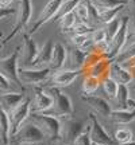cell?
<instances>
[{"label": "cell", "instance_id": "cell-38", "mask_svg": "<svg viewBox=\"0 0 135 145\" xmlns=\"http://www.w3.org/2000/svg\"><path fill=\"white\" fill-rule=\"evenodd\" d=\"M89 36H91L92 42L95 43V46L105 42V35H104V30H103V28H95L93 31H92V34H91Z\"/></svg>", "mask_w": 135, "mask_h": 145}, {"label": "cell", "instance_id": "cell-1", "mask_svg": "<svg viewBox=\"0 0 135 145\" xmlns=\"http://www.w3.org/2000/svg\"><path fill=\"white\" fill-rule=\"evenodd\" d=\"M42 88L46 90V93L53 98L52 106L42 112L43 114L52 116L56 118H61V117H68V116H73L74 108H73V102L70 97L68 94H64L58 88H53V86H46L43 85Z\"/></svg>", "mask_w": 135, "mask_h": 145}, {"label": "cell", "instance_id": "cell-41", "mask_svg": "<svg viewBox=\"0 0 135 145\" xmlns=\"http://www.w3.org/2000/svg\"><path fill=\"white\" fill-rule=\"evenodd\" d=\"M14 14H16L15 8H10V7L8 8H0V20L10 15H14Z\"/></svg>", "mask_w": 135, "mask_h": 145}, {"label": "cell", "instance_id": "cell-37", "mask_svg": "<svg viewBox=\"0 0 135 145\" xmlns=\"http://www.w3.org/2000/svg\"><path fill=\"white\" fill-rule=\"evenodd\" d=\"M95 28L93 27L88 26V24H85V23H81V22H77L74 27L72 28L73 34H76V35H89V34H92Z\"/></svg>", "mask_w": 135, "mask_h": 145}, {"label": "cell", "instance_id": "cell-10", "mask_svg": "<svg viewBox=\"0 0 135 145\" xmlns=\"http://www.w3.org/2000/svg\"><path fill=\"white\" fill-rule=\"evenodd\" d=\"M84 74V70H68V69H61L50 74V77L43 85L46 86H53V88H66L70 86L78 77ZM42 85V86H43Z\"/></svg>", "mask_w": 135, "mask_h": 145}, {"label": "cell", "instance_id": "cell-44", "mask_svg": "<svg viewBox=\"0 0 135 145\" xmlns=\"http://www.w3.org/2000/svg\"><path fill=\"white\" fill-rule=\"evenodd\" d=\"M14 0H0V8H8Z\"/></svg>", "mask_w": 135, "mask_h": 145}, {"label": "cell", "instance_id": "cell-9", "mask_svg": "<svg viewBox=\"0 0 135 145\" xmlns=\"http://www.w3.org/2000/svg\"><path fill=\"white\" fill-rule=\"evenodd\" d=\"M52 74V70L46 69H18V78L22 85H31V86H42L46 82Z\"/></svg>", "mask_w": 135, "mask_h": 145}, {"label": "cell", "instance_id": "cell-42", "mask_svg": "<svg viewBox=\"0 0 135 145\" xmlns=\"http://www.w3.org/2000/svg\"><path fill=\"white\" fill-rule=\"evenodd\" d=\"M130 70V74H131V82H130V85H128V89H134L135 88V67H131V69H128Z\"/></svg>", "mask_w": 135, "mask_h": 145}, {"label": "cell", "instance_id": "cell-47", "mask_svg": "<svg viewBox=\"0 0 135 145\" xmlns=\"http://www.w3.org/2000/svg\"><path fill=\"white\" fill-rule=\"evenodd\" d=\"M118 145H135V140L130 141V142H126V144H118Z\"/></svg>", "mask_w": 135, "mask_h": 145}, {"label": "cell", "instance_id": "cell-35", "mask_svg": "<svg viewBox=\"0 0 135 145\" xmlns=\"http://www.w3.org/2000/svg\"><path fill=\"white\" fill-rule=\"evenodd\" d=\"M0 93H24V91L0 74Z\"/></svg>", "mask_w": 135, "mask_h": 145}, {"label": "cell", "instance_id": "cell-32", "mask_svg": "<svg viewBox=\"0 0 135 145\" xmlns=\"http://www.w3.org/2000/svg\"><path fill=\"white\" fill-rule=\"evenodd\" d=\"M126 5H118V7H114V8H111V10H104V11H99V16H100V22L105 24V23H108V22L114 20L116 16L119 15V12L123 8H124Z\"/></svg>", "mask_w": 135, "mask_h": 145}, {"label": "cell", "instance_id": "cell-29", "mask_svg": "<svg viewBox=\"0 0 135 145\" xmlns=\"http://www.w3.org/2000/svg\"><path fill=\"white\" fill-rule=\"evenodd\" d=\"M116 144H126L134 140V133L130 128H119L115 130V135L112 136Z\"/></svg>", "mask_w": 135, "mask_h": 145}, {"label": "cell", "instance_id": "cell-8", "mask_svg": "<svg viewBox=\"0 0 135 145\" xmlns=\"http://www.w3.org/2000/svg\"><path fill=\"white\" fill-rule=\"evenodd\" d=\"M128 16H122L120 20V27L118 32L115 34L112 40L108 43V48L105 52V58L109 61H114L115 58L120 54V51L124 48L126 43H127V26H128Z\"/></svg>", "mask_w": 135, "mask_h": 145}, {"label": "cell", "instance_id": "cell-6", "mask_svg": "<svg viewBox=\"0 0 135 145\" xmlns=\"http://www.w3.org/2000/svg\"><path fill=\"white\" fill-rule=\"evenodd\" d=\"M60 120V142L64 145H70L77 137L87 125L84 122L76 121L73 118V116H68V117H61Z\"/></svg>", "mask_w": 135, "mask_h": 145}, {"label": "cell", "instance_id": "cell-43", "mask_svg": "<svg viewBox=\"0 0 135 145\" xmlns=\"http://www.w3.org/2000/svg\"><path fill=\"white\" fill-rule=\"evenodd\" d=\"M122 66L126 69H131V67H135V57L130 58L128 61H126L124 63H122Z\"/></svg>", "mask_w": 135, "mask_h": 145}, {"label": "cell", "instance_id": "cell-2", "mask_svg": "<svg viewBox=\"0 0 135 145\" xmlns=\"http://www.w3.org/2000/svg\"><path fill=\"white\" fill-rule=\"evenodd\" d=\"M27 121H30L41 130V133L45 136V138L50 141L60 140V120L52 116L43 113H32L30 112Z\"/></svg>", "mask_w": 135, "mask_h": 145}, {"label": "cell", "instance_id": "cell-18", "mask_svg": "<svg viewBox=\"0 0 135 145\" xmlns=\"http://www.w3.org/2000/svg\"><path fill=\"white\" fill-rule=\"evenodd\" d=\"M109 78H112L118 85H130L131 74L128 69L123 67L122 65L116 63L115 61H111L109 65Z\"/></svg>", "mask_w": 135, "mask_h": 145}, {"label": "cell", "instance_id": "cell-14", "mask_svg": "<svg viewBox=\"0 0 135 145\" xmlns=\"http://www.w3.org/2000/svg\"><path fill=\"white\" fill-rule=\"evenodd\" d=\"M81 99L92 109V113L101 116V117H109V113L112 110L109 101L101 98L99 95H93V94H83Z\"/></svg>", "mask_w": 135, "mask_h": 145}, {"label": "cell", "instance_id": "cell-12", "mask_svg": "<svg viewBox=\"0 0 135 145\" xmlns=\"http://www.w3.org/2000/svg\"><path fill=\"white\" fill-rule=\"evenodd\" d=\"M64 3V0H49V3H47L46 5H45V8L42 10V12L39 14V16H38V19H36V22L32 24V27L28 30V32H27V35L31 36L32 34H35L39 28H41L45 23H47V22H50L56 16V14L58 12V10H60V7H61V4Z\"/></svg>", "mask_w": 135, "mask_h": 145}, {"label": "cell", "instance_id": "cell-27", "mask_svg": "<svg viewBox=\"0 0 135 145\" xmlns=\"http://www.w3.org/2000/svg\"><path fill=\"white\" fill-rule=\"evenodd\" d=\"M93 7L97 11H104V10H111L114 7L118 5H126L127 0H89Z\"/></svg>", "mask_w": 135, "mask_h": 145}, {"label": "cell", "instance_id": "cell-45", "mask_svg": "<svg viewBox=\"0 0 135 145\" xmlns=\"http://www.w3.org/2000/svg\"><path fill=\"white\" fill-rule=\"evenodd\" d=\"M130 94H132V95H130V98L135 102V88H134V89H131V90H130Z\"/></svg>", "mask_w": 135, "mask_h": 145}, {"label": "cell", "instance_id": "cell-4", "mask_svg": "<svg viewBox=\"0 0 135 145\" xmlns=\"http://www.w3.org/2000/svg\"><path fill=\"white\" fill-rule=\"evenodd\" d=\"M19 52H21V47H16L10 54L8 57L1 58L0 59V74L5 77L10 82L16 85L19 89L24 91V86L21 83L19 78H18V69H19Z\"/></svg>", "mask_w": 135, "mask_h": 145}, {"label": "cell", "instance_id": "cell-49", "mask_svg": "<svg viewBox=\"0 0 135 145\" xmlns=\"http://www.w3.org/2000/svg\"><path fill=\"white\" fill-rule=\"evenodd\" d=\"M1 47H3V46H1V44H0V50H1Z\"/></svg>", "mask_w": 135, "mask_h": 145}, {"label": "cell", "instance_id": "cell-22", "mask_svg": "<svg viewBox=\"0 0 135 145\" xmlns=\"http://www.w3.org/2000/svg\"><path fill=\"white\" fill-rule=\"evenodd\" d=\"M128 98H130V89L127 85H119L118 86V93L115 98L109 102L111 108L114 106L112 110H126L128 108Z\"/></svg>", "mask_w": 135, "mask_h": 145}, {"label": "cell", "instance_id": "cell-15", "mask_svg": "<svg viewBox=\"0 0 135 145\" xmlns=\"http://www.w3.org/2000/svg\"><path fill=\"white\" fill-rule=\"evenodd\" d=\"M34 89V105H30V112L32 113H42L52 106L53 98L46 93L42 86H32Z\"/></svg>", "mask_w": 135, "mask_h": 145}, {"label": "cell", "instance_id": "cell-13", "mask_svg": "<svg viewBox=\"0 0 135 145\" xmlns=\"http://www.w3.org/2000/svg\"><path fill=\"white\" fill-rule=\"evenodd\" d=\"M39 47L35 43L30 35L24 34L23 35V46H22V52H19V62L22 63L19 67L22 69H28L34 62L36 54H38Z\"/></svg>", "mask_w": 135, "mask_h": 145}, {"label": "cell", "instance_id": "cell-24", "mask_svg": "<svg viewBox=\"0 0 135 145\" xmlns=\"http://www.w3.org/2000/svg\"><path fill=\"white\" fill-rule=\"evenodd\" d=\"M10 141V120L8 114L0 108V145H8Z\"/></svg>", "mask_w": 135, "mask_h": 145}, {"label": "cell", "instance_id": "cell-21", "mask_svg": "<svg viewBox=\"0 0 135 145\" xmlns=\"http://www.w3.org/2000/svg\"><path fill=\"white\" fill-rule=\"evenodd\" d=\"M65 59H66V47L64 46L62 43L53 44V52H52V59H50L49 69L52 71H57V70L64 69Z\"/></svg>", "mask_w": 135, "mask_h": 145}, {"label": "cell", "instance_id": "cell-39", "mask_svg": "<svg viewBox=\"0 0 135 145\" xmlns=\"http://www.w3.org/2000/svg\"><path fill=\"white\" fill-rule=\"evenodd\" d=\"M89 35H91V34H89ZM89 35H76V34H73V36L70 38V42H72L73 47L80 48V47L89 39Z\"/></svg>", "mask_w": 135, "mask_h": 145}, {"label": "cell", "instance_id": "cell-11", "mask_svg": "<svg viewBox=\"0 0 135 145\" xmlns=\"http://www.w3.org/2000/svg\"><path fill=\"white\" fill-rule=\"evenodd\" d=\"M30 105H31V101H30V98L26 97L11 113H8V120H10V137L27 121V117L30 114Z\"/></svg>", "mask_w": 135, "mask_h": 145}, {"label": "cell", "instance_id": "cell-19", "mask_svg": "<svg viewBox=\"0 0 135 145\" xmlns=\"http://www.w3.org/2000/svg\"><path fill=\"white\" fill-rule=\"evenodd\" d=\"M109 65H111V61L104 58V59L99 61V62L93 63L92 66L84 69V74L97 78L100 82H101L103 79H105L107 77H109Z\"/></svg>", "mask_w": 135, "mask_h": 145}, {"label": "cell", "instance_id": "cell-30", "mask_svg": "<svg viewBox=\"0 0 135 145\" xmlns=\"http://www.w3.org/2000/svg\"><path fill=\"white\" fill-rule=\"evenodd\" d=\"M100 86V81L97 78L91 77L84 74V81H83V93L84 94H93Z\"/></svg>", "mask_w": 135, "mask_h": 145}, {"label": "cell", "instance_id": "cell-48", "mask_svg": "<svg viewBox=\"0 0 135 145\" xmlns=\"http://www.w3.org/2000/svg\"><path fill=\"white\" fill-rule=\"evenodd\" d=\"M1 38H3V32L0 31V39H1Z\"/></svg>", "mask_w": 135, "mask_h": 145}, {"label": "cell", "instance_id": "cell-16", "mask_svg": "<svg viewBox=\"0 0 135 145\" xmlns=\"http://www.w3.org/2000/svg\"><path fill=\"white\" fill-rule=\"evenodd\" d=\"M84 61H85V52L76 47H66V59H65L64 69L84 70Z\"/></svg>", "mask_w": 135, "mask_h": 145}, {"label": "cell", "instance_id": "cell-5", "mask_svg": "<svg viewBox=\"0 0 135 145\" xmlns=\"http://www.w3.org/2000/svg\"><path fill=\"white\" fill-rule=\"evenodd\" d=\"M16 14H18L16 15V22L14 24V27H12V31L8 34V36H5L4 39H1V42H0L1 46L7 44L18 32H21L22 30L26 28V26L28 24V22H30L32 15L31 0H19V8L16 10Z\"/></svg>", "mask_w": 135, "mask_h": 145}, {"label": "cell", "instance_id": "cell-46", "mask_svg": "<svg viewBox=\"0 0 135 145\" xmlns=\"http://www.w3.org/2000/svg\"><path fill=\"white\" fill-rule=\"evenodd\" d=\"M128 108L135 109V102H134V101H132L131 98H128Z\"/></svg>", "mask_w": 135, "mask_h": 145}, {"label": "cell", "instance_id": "cell-31", "mask_svg": "<svg viewBox=\"0 0 135 145\" xmlns=\"http://www.w3.org/2000/svg\"><path fill=\"white\" fill-rule=\"evenodd\" d=\"M101 85H103V90H104V93H105V95L108 97V99H112L115 98V95H116V93H118V83L115 82L112 78H109L107 77L105 79H103L101 81Z\"/></svg>", "mask_w": 135, "mask_h": 145}, {"label": "cell", "instance_id": "cell-20", "mask_svg": "<svg viewBox=\"0 0 135 145\" xmlns=\"http://www.w3.org/2000/svg\"><path fill=\"white\" fill-rule=\"evenodd\" d=\"M24 98H26L24 93H3L0 94V108L8 114Z\"/></svg>", "mask_w": 135, "mask_h": 145}, {"label": "cell", "instance_id": "cell-3", "mask_svg": "<svg viewBox=\"0 0 135 145\" xmlns=\"http://www.w3.org/2000/svg\"><path fill=\"white\" fill-rule=\"evenodd\" d=\"M45 136L30 121H26L14 135L10 137L8 145H38L43 142Z\"/></svg>", "mask_w": 135, "mask_h": 145}, {"label": "cell", "instance_id": "cell-25", "mask_svg": "<svg viewBox=\"0 0 135 145\" xmlns=\"http://www.w3.org/2000/svg\"><path fill=\"white\" fill-rule=\"evenodd\" d=\"M128 40H130V39H128ZM131 40L132 42H127V43H126L124 48H123V50L120 51L119 55L114 59L116 63L122 65V63H124L126 61H128L130 58L135 57V39H131Z\"/></svg>", "mask_w": 135, "mask_h": 145}, {"label": "cell", "instance_id": "cell-36", "mask_svg": "<svg viewBox=\"0 0 135 145\" xmlns=\"http://www.w3.org/2000/svg\"><path fill=\"white\" fill-rule=\"evenodd\" d=\"M92 140H91V136H89V125L87 124L85 129L76 137V140L73 141L70 145H92Z\"/></svg>", "mask_w": 135, "mask_h": 145}, {"label": "cell", "instance_id": "cell-33", "mask_svg": "<svg viewBox=\"0 0 135 145\" xmlns=\"http://www.w3.org/2000/svg\"><path fill=\"white\" fill-rule=\"evenodd\" d=\"M87 3V8H88V26L96 28V26L101 24L100 22V16H99V11L93 7V4L89 1V0H85Z\"/></svg>", "mask_w": 135, "mask_h": 145}, {"label": "cell", "instance_id": "cell-26", "mask_svg": "<svg viewBox=\"0 0 135 145\" xmlns=\"http://www.w3.org/2000/svg\"><path fill=\"white\" fill-rule=\"evenodd\" d=\"M57 22H58V24H60L61 31L69 32V31H72V28L74 27V24L77 23V18L74 15V12L72 11V12H68V14H65L64 16H61Z\"/></svg>", "mask_w": 135, "mask_h": 145}, {"label": "cell", "instance_id": "cell-40", "mask_svg": "<svg viewBox=\"0 0 135 145\" xmlns=\"http://www.w3.org/2000/svg\"><path fill=\"white\" fill-rule=\"evenodd\" d=\"M135 39V19H128V26H127V40Z\"/></svg>", "mask_w": 135, "mask_h": 145}, {"label": "cell", "instance_id": "cell-34", "mask_svg": "<svg viewBox=\"0 0 135 145\" xmlns=\"http://www.w3.org/2000/svg\"><path fill=\"white\" fill-rule=\"evenodd\" d=\"M73 12H74V15L77 18V22L88 24V8H87L85 0H80L78 4L76 5V8L73 10Z\"/></svg>", "mask_w": 135, "mask_h": 145}, {"label": "cell", "instance_id": "cell-50", "mask_svg": "<svg viewBox=\"0 0 135 145\" xmlns=\"http://www.w3.org/2000/svg\"><path fill=\"white\" fill-rule=\"evenodd\" d=\"M92 145H96V144H92Z\"/></svg>", "mask_w": 135, "mask_h": 145}, {"label": "cell", "instance_id": "cell-17", "mask_svg": "<svg viewBox=\"0 0 135 145\" xmlns=\"http://www.w3.org/2000/svg\"><path fill=\"white\" fill-rule=\"evenodd\" d=\"M52 52H53V42L46 40V43L42 47H39L38 54H36L34 62L28 69H46L50 65V59H52Z\"/></svg>", "mask_w": 135, "mask_h": 145}, {"label": "cell", "instance_id": "cell-23", "mask_svg": "<svg viewBox=\"0 0 135 145\" xmlns=\"http://www.w3.org/2000/svg\"><path fill=\"white\" fill-rule=\"evenodd\" d=\"M109 118L116 125H128L135 121V109L130 108L126 110H111Z\"/></svg>", "mask_w": 135, "mask_h": 145}, {"label": "cell", "instance_id": "cell-28", "mask_svg": "<svg viewBox=\"0 0 135 145\" xmlns=\"http://www.w3.org/2000/svg\"><path fill=\"white\" fill-rule=\"evenodd\" d=\"M120 20H122V18L116 16L114 20L108 22V23H105V27H103L104 35H105V43H107V44H108L109 42L112 40V38H114L115 34H116V32H118V30H119Z\"/></svg>", "mask_w": 135, "mask_h": 145}, {"label": "cell", "instance_id": "cell-7", "mask_svg": "<svg viewBox=\"0 0 135 145\" xmlns=\"http://www.w3.org/2000/svg\"><path fill=\"white\" fill-rule=\"evenodd\" d=\"M88 125H89V136L92 142L96 145H118L112 138V136L109 135L103 126V124L99 121L97 116L95 113L88 114Z\"/></svg>", "mask_w": 135, "mask_h": 145}]
</instances>
